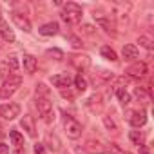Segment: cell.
I'll list each match as a JSON object with an SVG mask.
<instances>
[{"label": "cell", "mask_w": 154, "mask_h": 154, "mask_svg": "<svg viewBox=\"0 0 154 154\" xmlns=\"http://www.w3.org/2000/svg\"><path fill=\"white\" fill-rule=\"evenodd\" d=\"M74 84H76V89H78L80 93H84L87 89V82H85V78H82V74H78L74 78Z\"/></svg>", "instance_id": "603a6c76"}, {"label": "cell", "mask_w": 154, "mask_h": 154, "mask_svg": "<svg viewBox=\"0 0 154 154\" xmlns=\"http://www.w3.org/2000/svg\"><path fill=\"white\" fill-rule=\"evenodd\" d=\"M94 20H96V24L102 27V29H105V33H111V35H116V27H114V24H112V20L111 18H107V17H103V15H94Z\"/></svg>", "instance_id": "ba28073f"}, {"label": "cell", "mask_w": 154, "mask_h": 154, "mask_svg": "<svg viewBox=\"0 0 154 154\" xmlns=\"http://www.w3.org/2000/svg\"><path fill=\"white\" fill-rule=\"evenodd\" d=\"M129 138H131V141H132L134 145H138V147H141L143 141H145V136H143V132H140V131H131Z\"/></svg>", "instance_id": "ffe728a7"}, {"label": "cell", "mask_w": 154, "mask_h": 154, "mask_svg": "<svg viewBox=\"0 0 154 154\" xmlns=\"http://www.w3.org/2000/svg\"><path fill=\"white\" fill-rule=\"evenodd\" d=\"M116 96L120 98V102H122L123 105H127V103L131 102V96H129V93H127L125 89H120V87H118V89H116Z\"/></svg>", "instance_id": "44dd1931"}, {"label": "cell", "mask_w": 154, "mask_h": 154, "mask_svg": "<svg viewBox=\"0 0 154 154\" xmlns=\"http://www.w3.org/2000/svg\"><path fill=\"white\" fill-rule=\"evenodd\" d=\"M15 154H22V152H20V150H18V152H15Z\"/></svg>", "instance_id": "74e56055"}, {"label": "cell", "mask_w": 154, "mask_h": 154, "mask_svg": "<svg viewBox=\"0 0 154 154\" xmlns=\"http://www.w3.org/2000/svg\"><path fill=\"white\" fill-rule=\"evenodd\" d=\"M17 116H20V105L18 103H4V105H0V118L15 120Z\"/></svg>", "instance_id": "8992f818"}, {"label": "cell", "mask_w": 154, "mask_h": 154, "mask_svg": "<svg viewBox=\"0 0 154 154\" xmlns=\"http://www.w3.org/2000/svg\"><path fill=\"white\" fill-rule=\"evenodd\" d=\"M84 17V11L78 4H74V2H67L62 6V18L63 22H67L69 26H74V24H78Z\"/></svg>", "instance_id": "6da1fadb"}, {"label": "cell", "mask_w": 154, "mask_h": 154, "mask_svg": "<svg viewBox=\"0 0 154 154\" xmlns=\"http://www.w3.org/2000/svg\"><path fill=\"white\" fill-rule=\"evenodd\" d=\"M20 125H22V129L31 136V138H35L36 136V125H35V120H33V116H29V114H26V116H22V120H20Z\"/></svg>", "instance_id": "9c48e42d"}, {"label": "cell", "mask_w": 154, "mask_h": 154, "mask_svg": "<svg viewBox=\"0 0 154 154\" xmlns=\"http://www.w3.org/2000/svg\"><path fill=\"white\" fill-rule=\"evenodd\" d=\"M11 18H13V22L17 24V27H18V29H22V31H26V33H29V31H31V22H29L22 13L13 11V13H11Z\"/></svg>", "instance_id": "52a82bcc"}, {"label": "cell", "mask_w": 154, "mask_h": 154, "mask_svg": "<svg viewBox=\"0 0 154 154\" xmlns=\"http://www.w3.org/2000/svg\"><path fill=\"white\" fill-rule=\"evenodd\" d=\"M36 109H38V114L40 118L45 122V123H51L54 122V109H53V103L49 102V98H42V96H36V102H35Z\"/></svg>", "instance_id": "3957f363"}, {"label": "cell", "mask_w": 154, "mask_h": 154, "mask_svg": "<svg viewBox=\"0 0 154 154\" xmlns=\"http://www.w3.org/2000/svg\"><path fill=\"white\" fill-rule=\"evenodd\" d=\"M107 154H131V152H127V150H123L120 145H114V143H111L109 147H107V150H105Z\"/></svg>", "instance_id": "7402d4cb"}, {"label": "cell", "mask_w": 154, "mask_h": 154, "mask_svg": "<svg viewBox=\"0 0 154 154\" xmlns=\"http://www.w3.org/2000/svg\"><path fill=\"white\" fill-rule=\"evenodd\" d=\"M0 36H2L6 42H15V33L9 29V26L2 18H0Z\"/></svg>", "instance_id": "4fadbf2b"}, {"label": "cell", "mask_w": 154, "mask_h": 154, "mask_svg": "<svg viewBox=\"0 0 154 154\" xmlns=\"http://www.w3.org/2000/svg\"><path fill=\"white\" fill-rule=\"evenodd\" d=\"M58 24L56 22H49V24H44L40 29H38V33L40 35H44V36H53V35H56L58 33Z\"/></svg>", "instance_id": "5bb4252c"}, {"label": "cell", "mask_w": 154, "mask_h": 154, "mask_svg": "<svg viewBox=\"0 0 154 154\" xmlns=\"http://www.w3.org/2000/svg\"><path fill=\"white\" fill-rule=\"evenodd\" d=\"M0 154H9V147L6 143H0Z\"/></svg>", "instance_id": "1f68e13d"}, {"label": "cell", "mask_w": 154, "mask_h": 154, "mask_svg": "<svg viewBox=\"0 0 154 154\" xmlns=\"http://www.w3.org/2000/svg\"><path fill=\"white\" fill-rule=\"evenodd\" d=\"M100 53H102V56H103L105 60H111V62H116V60H118L116 51H114V49H111L109 45H103V47L100 49Z\"/></svg>", "instance_id": "ac0fdd59"}, {"label": "cell", "mask_w": 154, "mask_h": 154, "mask_svg": "<svg viewBox=\"0 0 154 154\" xmlns=\"http://www.w3.org/2000/svg\"><path fill=\"white\" fill-rule=\"evenodd\" d=\"M145 49H152V40L149 38V36H140V40H138Z\"/></svg>", "instance_id": "4dcf8cb0"}, {"label": "cell", "mask_w": 154, "mask_h": 154, "mask_svg": "<svg viewBox=\"0 0 154 154\" xmlns=\"http://www.w3.org/2000/svg\"><path fill=\"white\" fill-rule=\"evenodd\" d=\"M6 63H8V67H9L11 72H17L18 71V60H17V56H9Z\"/></svg>", "instance_id": "484cf974"}, {"label": "cell", "mask_w": 154, "mask_h": 154, "mask_svg": "<svg viewBox=\"0 0 154 154\" xmlns=\"http://www.w3.org/2000/svg\"><path fill=\"white\" fill-rule=\"evenodd\" d=\"M11 76V71H9V67H8V63L4 62V63H0V78H9Z\"/></svg>", "instance_id": "83f0119b"}, {"label": "cell", "mask_w": 154, "mask_h": 154, "mask_svg": "<svg viewBox=\"0 0 154 154\" xmlns=\"http://www.w3.org/2000/svg\"><path fill=\"white\" fill-rule=\"evenodd\" d=\"M140 154H149V149L141 145V147H140Z\"/></svg>", "instance_id": "d590c367"}, {"label": "cell", "mask_w": 154, "mask_h": 154, "mask_svg": "<svg viewBox=\"0 0 154 154\" xmlns=\"http://www.w3.org/2000/svg\"><path fill=\"white\" fill-rule=\"evenodd\" d=\"M134 94H136V98H138L143 105H147V103L150 102V94H149V91H145L143 87H138V89L134 91Z\"/></svg>", "instance_id": "d6986e66"}, {"label": "cell", "mask_w": 154, "mask_h": 154, "mask_svg": "<svg viewBox=\"0 0 154 154\" xmlns=\"http://www.w3.org/2000/svg\"><path fill=\"white\" fill-rule=\"evenodd\" d=\"M47 143H49L47 147H49L51 150H58V149H60V141H58L54 136H51V134L47 136Z\"/></svg>", "instance_id": "4316f807"}, {"label": "cell", "mask_w": 154, "mask_h": 154, "mask_svg": "<svg viewBox=\"0 0 154 154\" xmlns=\"http://www.w3.org/2000/svg\"><path fill=\"white\" fill-rule=\"evenodd\" d=\"M122 54H123V58H125V60H129V62H131V60H136L140 53H138V47H136L134 44H125V45H123Z\"/></svg>", "instance_id": "7c38bea8"}, {"label": "cell", "mask_w": 154, "mask_h": 154, "mask_svg": "<svg viewBox=\"0 0 154 154\" xmlns=\"http://www.w3.org/2000/svg\"><path fill=\"white\" fill-rule=\"evenodd\" d=\"M35 152L36 154H44V145H35Z\"/></svg>", "instance_id": "836d02e7"}, {"label": "cell", "mask_w": 154, "mask_h": 154, "mask_svg": "<svg viewBox=\"0 0 154 154\" xmlns=\"http://www.w3.org/2000/svg\"><path fill=\"white\" fill-rule=\"evenodd\" d=\"M9 138H11V141H13L15 145H22V141H24V136H22L18 131H11V132H9Z\"/></svg>", "instance_id": "d4e9b609"}, {"label": "cell", "mask_w": 154, "mask_h": 154, "mask_svg": "<svg viewBox=\"0 0 154 154\" xmlns=\"http://www.w3.org/2000/svg\"><path fill=\"white\" fill-rule=\"evenodd\" d=\"M127 122L132 125V127H141L147 123V114L143 109H134V111H129L127 112Z\"/></svg>", "instance_id": "5b68a950"}, {"label": "cell", "mask_w": 154, "mask_h": 154, "mask_svg": "<svg viewBox=\"0 0 154 154\" xmlns=\"http://www.w3.org/2000/svg\"><path fill=\"white\" fill-rule=\"evenodd\" d=\"M71 40H72V45H74V47H80V45H82L80 40H76V38H71Z\"/></svg>", "instance_id": "8d00e7d4"}, {"label": "cell", "mask_w": 154, "mask_h": 154, "mask_svg": "<svg viewBox=\"0 0 154 154\" xmlns=\"http://www.w3.org/2000/svg\"><path fill=\"white\" fill-rule=\"evenodd\" d=\"M51 82H53V85H56L60 89H65V87H69L71 78H69L67 74H56V76H53V78H51Z\"/></svg>", "instance_id": "9a60e30c"}, {"label": "cell", "mask_w": 154, "mask_h": 154, "mask_svg": "<svg viewBox=\"0 0 154 154\" xmlns=\"http://www.w3.org/2000/svg\"><path fill=\"white\" fill-rule=\"evenodd\" d=\"M85 149H87L89 152H93V154H94V152H96V154H105V149H103V145H102L100 141H93V140H91V141L85 143Z\"/></svg>", "instance_id": "e0dca14e"}, {"label": "cell", "mask_w": 154, "mask_h": 154, "mask_svg": "<svg viewBox=\"0 0 154 154\" xmlns=\"http://www.w3.org/2000/svg\"><path fill=\"white\" fill-rule=\"evenodd\" d=\"M71 63L76 65L78 69H87V67L91 65V60H89V56H85V54H82V56L72 54V56H71Z\"/></svg>", "instance_id": "8fae6325"}, {"label": "cell", "mask_w": 154, "mask_h": 154, "mask_svg": "<svg viewBox=\"0 0 154 154\" xmlns=\"http://www.w3.org/2000/svg\"><path fill=\"white\" fill-rule=\"evenodd\" d=\"M127 74L132 76V78H141V76L147 74V65H145L143 62H136V63H132V65L127 69Z\"/></svg>", "instance_id": "30bf717a"}, {"label": "cell", "mask_w": 154, "mask_h": 154, "mask_svg": "<svg viewBox=\"0 0 154 154\" xmlns=\"http://www.w3.org/2000/svg\"><path fill=\"white\" fill-rule=\"evenodd\" d=\"M47 56H54V60H62L63 53L60 49H47Z\"/></svg>", "instance_id": "f546056e"}, {"label": "cell", "mask_w": 154, "mask_h": 154, "mask_svg": "<svg viewBox=\"0 0 154 154\" xmlns=\"http://www.w3.org/2000/svg\"><path fill=\"white\" fill-rule=\"evenodd\" d=\"M36 96H42V98H49V91L44 84H38L36 85Z\"/></svg>", "instance_id": "f1b7e54d"}, {"label": "cell", "mask_w": 154, "mask_h": 154, "mask_svg": "<svg viewBox=\"0 0 154 154\" xmlns=\"http://www.w3.org/2000/svg\"><path fill=\"white\" fill-rule=\"evenodd\" d=\"M84 33H87V35H93V27H91V26H84Z\"/></svg>", "instance_id": "e575fe53"}, {"label": "cell", "mask_w": 154, "mask_h": 154, "mask_svg": "<svg viewBox=\"0 0 154 154\" xmlns=\"http://www.w3.org/2000/svg\"><path fill=\"white\" fill-rule=\"evenodd\" d=\"M36 67H38L36 58L31 56V54H26V56H24V69H26V72H35Z\"/></svg>", "instance_id": "2e32d148"}, {"label": "cell", "mask_w": 154, "mask_h": 154, "mask_svg": "<svg viewBox=\"0 0 154 154\" xmlns=\"http://www.w3.org/2000/svg\"><path fill=\"white\" fill-rule=\"evenodd\" d=\"M63 129H65L67 138H71V140H76V138L82 136V123L78 120H74L72 116L63 118Z\"/></svg>", "instance_id": "277c9868"}, {"label": "cell", "mask_w": 154, "mask_h": 154, "mask_svg": "<svg viewBox=\"0 0 154 154\" xmlns=\"http://www.w3.org/2000/svg\"><path fill=\"white\" fill-rule=\"evenodd\" d=\"M20 85H22V78H20L18 74H11L9 78H6V80H4L2 87H0V100L13 96V94L18 91V87H20Z\"/></svg>", "instance_id": "7a4b0ae2"}, {"label": "cell", "mask_w": 154, "mask_h": 154, "mask_svg": "<svg viewBox=\"0 0 154 154\" xmlns=\"http://www.w3.org/2000/svg\"><path fill=\"white\" fill-rule=\"evenodd\" d=\"M62 96H63V98H72V93H71L69 89H67V91H65V89H62Z\"/></svg>", "instance_id": "d6a6232c"}, {"label": "cell", "mask_w": 154, "mask_h": 154, "mask_svg": "<svg viewBox=\"0 0 154 154\" xmlns=\"http://www.w3.org/2000/svg\"><path fill=\"white\" fill-rule=\"evenodd\" d=\"M103 125L111 131V132H118V125L114 123V120L112 118H109V116H103Z\"/></svg>", "instance_id": "cb8c5ba5"}]
</instances>
